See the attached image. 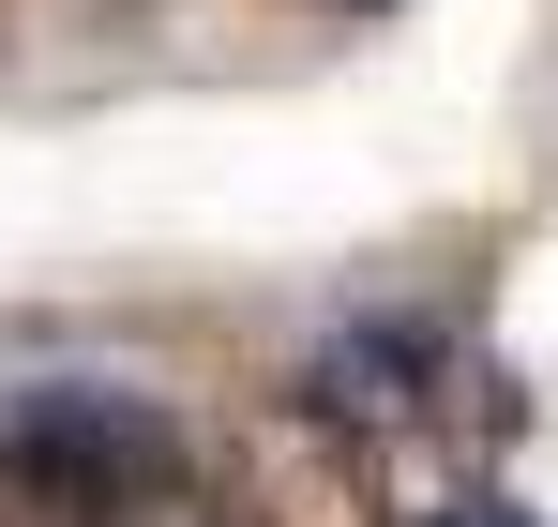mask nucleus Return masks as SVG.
I'll return each instance as SVG.
<instances>
[{
	"label": "nucleus",
	"instance_id": "f257e3e1",
	"mask_svg": "<svg viewBox=\"0 0 558 527\" xmlns=\"http://www.w3.org/2000/svg\"><path fill=\"white\" fill-rule=\"evenodd\" d=\"M0 467L31 482V498H61V513H106V498H151L182 452L151 407H106V392H31L15 422H0Z\"/></svg>",
	"mask_w": 558,
	"mask_h": 527
}]
</instances>
